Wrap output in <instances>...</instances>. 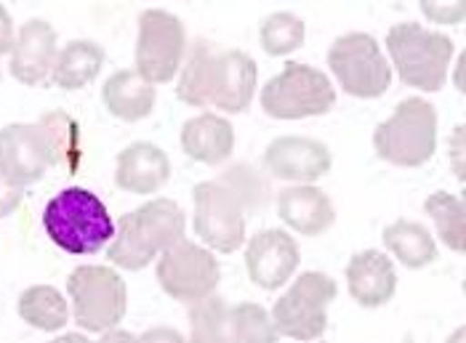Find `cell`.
I'll use <instances>...</instances> for the list:
<instances>
[{
	"instance_id": "1",
	"label": "cell",
	"mask_w": 466,
	"mask_h": 343,
	"mask_svg": "<svg viewBox=\"0 0 466 343\" xmlns=\"http://www.w3.org/2000/svg\"><path fill=\"white\" fill-rule=\"evenodd\" d=\"M256 83L258 67L246 51L224 48L200 37L187 48L177 94L181 102L198 109L240 115L251 106Z\"/></svg>"
},
{
	"instance_id": "2",
	"label": "cell",
	"mask_w": 466,
	"mask_h": 343,
	"mask_svg": "<svg viewBox=\"0 0 466 343\" xmlns=\"http://www.w3.org/2000/svg\"><path fill=\"white\" fill-rule=\"evenodd\" d=\"M184 210L168 197H155L137 210L120 216L115 237L107 245V258L120 269L142 272L163 250L184 240Z\"/></svg>"
},
{
	"instance_id": "3",
	"label": "cell",
	"mask_w": 466,
	"mask_h": 343,
	"mask_svg": "<svg viewBox=\"0 0 466 343\" xmlns=\"http://www.w3.org/2000/svg\"><path fill=\"white\" fill-rule=\"evenodd\" d=\"M43 229L72 256H94L115 237L107 206L83 187L62 189L43 210Z\"/></svg>"
},
{
	"instance_id": "4",
	"label": "cell",
	"mask_w": 466,
	"mask_h": 343,
	"mask_svg": "<svg viewBox=\"0 0 466 343\" xmlns=\"http://www.w3.org/2000/svg\"><path fill=\"white\" fill-rule=\"evenodd\" d=\"M387 51L405 86L434 94L448 80L456 43L448 35L424 30L416 22H405L387 33Z\"/></svg>"
},
{
	"instance_id": "5",
	"label": "cell",
	"mask_w": 466,
	"mask_h": 343,
	"mask_svg": "<svg viewBox=\"0 0 466 343\" xmlns=\"http://www.w3.org/2000/svg\"><path fill=\"white\" fill-rule=\"evenodd\" d=\"M376 155L397 168H421L437 149V112L427 99L410 96L397 104L390 120L373 131Z\"/></svg>"
},
{
	"instance_id": "6",
	"label": "cell",
	"mask_w": 466,
	"mask_h": 343,
	"mask_svg": "<svg viewBox=\"0 0 466 343\" xmlns=\"http://www.w3.org/2000/svg\"><path fill=\"white\" fill-rule=\"evenodd\" d=\"M72 319L86 333L115 330L128 311V288L123 277L109 267L86 264L77 267L67 279Z\"/></svg>"
},
{
	"instance_id": "7",
	"label": "cell",
	"mask_w": 466,
	"mask_h": 343,
	"mask_svg": "<svg viewBox=\"0 0 466 343\" xmlns=\"http://www.w3.org/2000/svg\"><path fill=\"white\" fill-rule=\"evenodd\" d=\"M339 285L325 272H304L272 307L278 336L293 341H318L328 330V307L336 301Z\"/></svg>"
},
{
	"instance_id": "8",
	"label": "cell",
	"mask_w": 466,
	"mask_h": 343,
	"mask_svg": "<svg viewBox=\"0 0 466 343\" xmlns=\"http://www.w3.org/2000/svg\"><path fill=\"white\" fill-rule=\"evenodd\" d=\"M258 102L275 120L323 117L336 106V88L318 67L290 62L261 88Z\"/></svg>"
},
{
	"instance_id": "9",
	"label": "cell",
	"mask_w": 466,
	"mask_h": 343,
	"mask_svg": "<svg viewBox=\"0 0 466 343\" xmlns=\"http://www.w3.org/2000/svg\"><path fill=\"white\" fill-rule=\"evenodd\" d=\"M328 67L344 94L355 99H379L392 86V65L379 40L368 33H347L333 40Z\"/></svg>"
},
{
	"instance_id": "10",
	"label": "cell",
	"mask_w": 466,
	"mask_h": 343,
	"mask_svg": "<svg viewBox=\"0 0 466 343\" xmlns=\"http://www.w3.org/2000/svg\"><path fill=\"white\" fill-rule=\"evenodd\" d=\"M192 227L200 242L218 253H235L246 242L248 210L238 192L218 176L195 187Z\"/></svg>"
},
{
	"instance_id": "11",
	"label": "cell",
	"mask_w": 466,
	"mask_h": 343,
	"mask_svg": "<svg viewBox=\"0 0 466 343\" xmlns=\"http://www.w3.org/2000/svg\"><path fill=\"white\" fill-rule=\"evenodd\" d=\"M187 48V30L177 14L163 8H147L139 16L137 69L149 83H171L184 65Z\"/></svg>"
},
{
	"instance_id": "12",
	"label": "cell",
	"mask_w": 466,
	"mask_h": 343,
	"mask_svg": "<svg viewBox=\"0 0 466 343\" xmlns=\"http://www.w3.org/2000/svg\"><path fill=\"white\" fill-rule=\"evenodd\" d=\"M155 261H157L155 267L157 282L174 301L195 304L216 293L218 288L221 267L214 253L198 242L179 240L168 250H163Z\"/></svg>"
},
{
	"instance_id": "13",
	"label": "cell",
	"mask_w": 466,
	"mask_h": 343,
	"mask_svg": "<svg viewBox=\"0 0 466 343\" xmlns=\"http://www.w3.org/2000/svg\"><path fill=\"white\" fill-rule=\"evenodd\" d=\"M333 168V155L320 138L278 136L264 149V171L290 184H315Z\"/></svg>"
},
{
	"instance_id": "14",
	"label": "cell",
	"mask_w": 466,
	"mask_h": 343,
	"mask_svg": "<svg viewBox=\"0 0 466 343\" xmlns=\"http://www.w3.org/2000/svg\"><path fill=\"white\" fill-rule=\"evenodd\" d=\"M54 168L51 146L37 123H11L0 128V173L14 184L27 187Z\"/></svg>"
},
{
	"instance_id": "15",
	"label": "cell",
	"mask_w": 466,
	"mask_h": 343,
	"mask_svg": "<svg viewBox=\"0 0 466 343\" xmlns=\"http://www.w3.org/2000/svg\"><path fill=\"white\" fill-rule=\"evenodd\" d=\"M301 261L296 237L283 229H264L246 245V269L261 290H278L293 279Z\"/></svg>"
},
{
	"instance_id": "16",
	"label": "cell",
	"mask_w": 466,
	"mask_h": 343,
	"mask_svg": "<svg viewBox=\"0 0 466 343\" xmlns=\"http://www.w3.org/2000/svg\"><path fill=\"white\" fill-rule=\"evenodd\" d=\"M56 54H59V45H56L54 27L43 19H30L16 33L8 67L22 86H43L51 80Z\"/></svg>"
},
{
	"instance_id": "17",
	"label": "cell",
	"mask_w": 466,
	"mask_h": 343,
	"mask_svg": "<svg viewBox=\"0 0 466 343\" xmlns=\"http://www.w3.org/2000/svg\"><path fill=\"white\" fill-rule=\"evenodd\" d=\"M347 288L350 296L362 309L387 307L395 298L397 272L392 258L381 250L355 253L347 264Z\"/></svg>"
},
{
	"instance_id": "18",
	"label": "cell",
	"mask_w": 466,
	"mask_h": 343,
	"mask_svg": "<svg viewBox=\"0 0 466 343\" xmlns=\"http://www.w3.org/2000/svg\"><path fill=\"white\" fill-rule=\"evenodd\" d=\"M280 221L301 237H320L336 221L330 197L315 184H290L278 195Z\"/></svg>"
},
{
	"instance_id": "19",
	"label": "cell",
	"mask_w": 466,
	"mask_h": 343,
	"mask_svg": "<svg viewBox=\"0 0 466 343\" xmlns=\"http://www.w3.org/2000/svg\"><path fill=\"white\" fill-rule=\"evenodd\" d=\"M168 178H171L168 155L149 141H134L117 155L115 184L128 195H155L168 184Z\"/></svg>"
},
{
	"instance_id": "20",
	"label": "cell",
	"mask_w": 466,
	"mask_h": 343,
	"mask_svg": "<svg viewBox=\"0 0 466 343\" xmlns=\"http://www.w3.org/2000/svg\"><path fill=\"white\" fill-rule=\"evenodd\" d=\"M181 149L203 166H221L235 152V128L227 117L203 112L181 126Z\"/></svg>"
},
{
	"instance_id": "21",
	"label": "cell",
	"mask_w": 466,
	"mask_h": 343,
	"mask_svg": "<svg viewBox=\"0 0 466 343\" xmlns=\"http://www.w3.org/2000/svg\"><path fill=\"white\" fill-rule=\"evenodd\" d=\"M102 102L117 120L137 123L152 115L157 102V88L137 67L117 69L102 88Z\"/></svg>"
},
{
	"instance_id": "22",
	"label": "cell",
	"mask_w": 466,
	"mask_h": 343,
	"mask_svg": "<svg viewBox=\"0 0 466 343\" xmlns=\"http://www.w3.org/2000/svg\"><path fill=\"white\" fill-rule=\"evenodd\" d=\"M105 48L96 40H70L59 54L51 69V83L65 91H77L86 88L99 77L105 67Z\"/></svg>"
},
{
	"instance_id": "23",
	"label": "cell",
	"mask_w": 466,
	"mask_h": 343,
	"mask_svg": "<svg viewBox=\"0 0 466 343\" xmlns=\"http://www.w3.org/2000/svg\"><path fill=\"white\" fill-rule=\"evenodd\" d=\"M381 240L390 256L408 269H424L437 261V242L430 229L419 221L397 218L395 224L384 229Z\"/></svg>"
},
{
	"instance_id": "24",
	"label": "cell",
	"mask_w": 466,
	"mask_h": 343,
	"mask_svg": "<svg viewBox=\"0 0 466 343\" xmlns=\"http://www.w3.org/2000/svg\"><path fill=\"white\" fill-rule=\"evenodd\" d=\"M16 311L22 322L43 333H59L70 322V307L54 285L27 288L16 301Z\"/></svg>"
},
{
	"instance_id": "25",
	"label": "cell",
	"mask_w": 466,
	"mask_h": 343,
	"mask_svg": "<svg viewBox=\"0 0 466 343\" xmlns=\"http://www.w3.org/2000/svg\"><path fill=\"white\" fill-rule=\"evenodd\" d=\"M37 126L43 128L46 141L51 146L54 166L65 168L67 173L77 171V166L83 160V136H80L77 120L62 109H51L37 120Z\"/></svg>"
},
{
	"instance_id": "26",
	"label": "cell",
	"mask_w": 466,
	"mask_h": 343,
	"mask_svg": "<svg viewBox=\"0 0 466 343\" xmlns=\"http://www.w3.org/2000/svg\"><path fill=\"white\" fill-rule=\"evenodd\" d=\"M424 210L434 221L437 237L448 245V250L464 253L466 250V216L464 200L451 192H434L427 197Z\"/></svg>"
},
{
	"instance_id": "27",
	"label": "cell",
	"mask_w": 466,
	"mask_h": 343,
	"mask_svg": "<svg viewBox=\"0 0 466 343\" xmlns=\"http://www.w3.org/2000/svg\"><path fill=\"white\" fill-rule=\"evenodd\" d=\"M304 37H307V25L296 14H288V11L269 14L258 30V43L269 56L293 54L296 48L304 45Z\"/></svg>"
},
{
	"instance_id": "28",
	"label": "cell",
	"mask_w": 466,
	"mask_h": 343,
	"mask_svg": "<svg viewBox=\"0 0 466 343\" xmlns=\"http://www.w3.org/2000/svg\"><path fill=\"white\" fill-rule=\"evenodd\" d=\"M227 341L235 343H272L278 341V330L272 325L269 311L258 304H238L229 307Z\"/></svg>"
},
{
	"instance_id": "29",
	"label": "cell",
	"mask_w": 466,
	"mask_h": 343,
	"mask_svg": "<svg viewBox=\"0 0 466 343\" xmlns=\"http://www.w3.org/2000/svg\"><path fill=\"white\" fill-rule=\"evenodd\" d=\"M227 322H229V304L221 296H206L189 304V333L198 343L227 341Z\"/></svg>"
},
{
	"instance_id": "30",
	"label": "cell",
	"mask_w": 466,
	"mask_h": 343,
	"mask_svg": "<svg viewBox=\"0 0 466 343\" xmlns=\"http://www.w3.org/2000/svg\"><path fill=\"white\" fill-rule=\"evenodd\" d=\"M235 192L238 197L243 200V206L248 213H256L269 203L272 197V187H269V178L261 171H256L248 163H235L229 166L224 173H218Z\"/></svg>"
},
{
	"instance_id": "31",
	"label": "cell",
	"mask_w": 466,
	"mask_h": 343,
	"mask_svg": "<svg viewBox=\"0 0 466 343\" xmlns=\"http://www.w3.org/2000/svg\"><path fill=\"white\" fill-rule=\"evenodd\" d=\"M419 8L431 25L456 27L464 22L466 0H419Z\"/></svg>"
},
{
	"instance_id": "32",
	"label": "cell",
	"mask_w": 466,
	"mask_h": 343,
	"mask_svg": "<svg viewBox=\"0 0 466 343\" xmlns=\"http://www.w3.org/2000/svg\"><path fill=\"white\" fill-rule=\"evenodd\" d=\"M22 200H25V187L14 184L8 176L0 173V218L11 216L16 207L22 206Z\"/></svg>"
},
{
	"instance_id": "33",
	"label": "cell",
	"mask_w": 466,
	"mask_h": 343,
	"mask_svg": "<svg viewBox=\"0 0 466 343\" xmlns=\"http://www.w3.org/2000/svg\"><path fill=\"white\" fill-rule=\"evenodd\" d=\"M14 40H16V33H14V19H11V14L0 5V56H3V54H11Z\"/></svg>"
},
{
	"instance_id": "34",
	"label": "cell",
	"mask_w": 466,
	"mask_h": 343,
	"mask_svg": "<svg viewBox=\"0 0 466 343\" xmlns=\"http://www.w3.org/2000/svg\"><path fill=\"white\" fill-rule=\"evenodd\" d=\"M451 144H453V152H451V155H453V160H456V163H453V171H456L459 178H464V128H461V126L456 128Z\"/></svg>"
}]
</instances>
